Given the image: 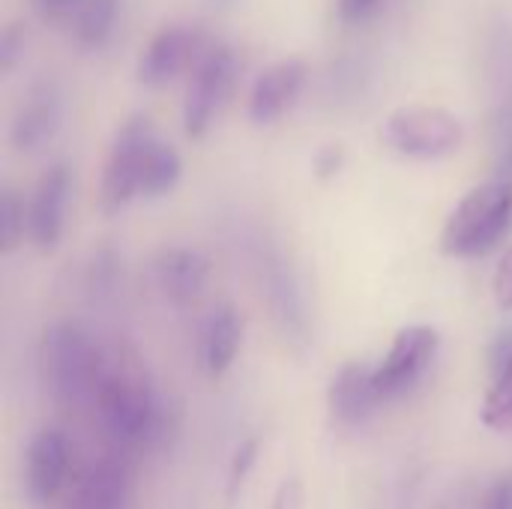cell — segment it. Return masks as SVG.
Returning <instances> with one entry per match:
<instances>
[{
    "label": "cell",
    "mask_w": 512,
    "mask_h": 509,
    "mask_svg": "<svg viewBox=\"0 0 512 509\" xmlns=\"http://www.w3.org/2000/svg\"><path fill=\"white\" fill-rule=\"evenodd\" d=\"M96 411L105 435L126 450L159 447L171 438L174 417L147 375L135 366H111L96 393Z\"/></svg>",
    "instance_id": "1"
},
{
    "label": "cell",
    "mask_w": 512,
    "mask_h": 509,
    "mask_svg": "<svg viewBox=\"0 0 512 509\" xmlns=\"http://www.w3.org/2000/svg\"><path fill=\"white\" fill-rule=\"evenodd\" d=\"M39 384L51 402L63 408L93 405L108 372V360L99 345L72 321H57L39 342Z\"/></svg>",
    "instance_id": "2"
},
{
    "label": "cell",
    "mask_w": 512,
    "mask_h": 509,
    "mask_svg": "<svg viewBox=\"0 0 512 509\" xmlns=\"http://www.w3.org/2000/svg\"><path fill=\"white\" fill-rule=\"evenodd\" d=\"M512 225V180L495 177L474 186L450 213L441 231V252L450 258L489 255Z\"/></svg>",
    "instance_id": "3"
},
{
    "label": "cell",
    "mask_w": 512,
    "mask_h": 509,
    "mask_svg": "<svg viewBox=\"0 0 512 509\" xmlns=\"http://www.w3.org/2000/svg\"><path fill=\"white\" fill-rule=\"evenodd\" d=\"M384 141L411 162H438L459 153L465 141L462 120L438 105H402L384 120Z\"/></svg>",
    "instance_id": "4"
},
{
    "label": "cell",
    "mask_w": 512,
    "mask_h": 509,
    "mask_svg": "<svg viewBox=\"0 0 512 509\" xmlns=\"http://www.w3.org/2000/svg\"><path fill=\"white\" fill-rule=\"evenodd\" d=\"M153 141H156V129L147 114H132L126 123H120L102 168L99 201L105 213H117L135 195H141V174Z\"/></svg>",
    "instance_id": "5"
},
{
    "label": "cell",
    "mask_w": 512,
    "mask_h": 509,
    "mask_svg": "<svg viewBox=\"0 0 512 509\" xmlns=\"http://www.w3.org/2000/svg\"><path fill=\"white\" fill-rule=\"evenodd\" d=\"M234 78H237V57L228 45H213L198 57L183 99V132L189 138L207 135V129L213 126L216 114L222 111L234 87Z\"/></svg>",
    "instance_id": "6"
},
{
    "label": "cell",
    "mask_w": 512,
    "mask_h": 509,
    "mask_svg": "<svg viewBox=\"0 0 512 509\" xmlns=\"http://www.w3.org/2000/svg\"><path fill=\"white\" fill-rule=\"evenodd\" d=\"M441 348V336L429 324H411L402 327L390 345V354L384 357L381 366H375L372 381L381 399H396L405 396L411 387L420 384V378L429 372Z\"/></svg>",
    "instance_id": "7"
},
{
    "label": "cell",
    "mask_w": 512,
    "mask_h": 509,
    "mask_svg": "<svg viewBox=\"0 0 512 509\" xmlns=\"http://www.w3.org/2000/svg\"><path fill=\"white\" fill-rule=\"evenodd\" d=\"M258 273H261V285H264L276 324L282 327L288 342L303 345L309 339V309H306V294H303L297 270L279 249H261Z\"/></svg>",
    "instance_id": "8"
},
{
    "label": "cell",
    "mask_w": 512,
    "mask_h": 509,
    "mask_svg": "<svg viewBox=\"0 0 512 509\" xmlns=\"http://www.w3.org/2000/svg\"><path fill=\"white\" fill-rule=\"evenodd\" d=\"M201 48H204V36L198 27H189V24L162 27L147 42L138 60V81L144 87H165L198 57Z\"/></svg>",
    "instance_id": "9"
},
{
    "label": "cell",
    "mask_w": 512,
    "mask_h": 509,
    "mask_svg": "<svg viewBox=\"0 0 512 509\" xmlns=\"http://www.w3.org/2000/svg\"><path fill=\"white\" fill-rule=\"evenodd\" d=\"M69 189H72V174L63 162L48 165V171L39 177L33 189V198L27 207V234L39 252H54L60 243Z\"/></svg>",
    "instance_id": "10"
},
{
    "label": "cell",
    "mask_w": 512,
    "mask_h": 509,
    "mask_svg": "<svg viewBox=\"0 0 512 509\" xmlns=\"http://www.w3.org/2000/svg\"><path fill=\"white\" fill-rule=\"evenodd\" d=\"M60 117H63V96H60L57 81L54 78L36 81L12 117V126H9L12 147L21 153H33L45 147L54 138Z\"/></svg>",
    "instance_id": "11"
},
{
    "label": "cell",
    "mask_w": 512,
    "mask_h": 509,
    "mask_svg": "<svg viewBox=\"0 0 512 509\" xmlns=\"http://www.w3.org/2000/svg\"><path fill=\"white\" fill-rule=\"evenodd\" d=\"M306 87V63L303 60H279L267 66L249 93V120L258 126L276 123L303 93Z\"/></svg>",
    "instance_id": "12"
},
{
    "label": "cell",
    "mask_w": 512,
    "mask_h": 509,
    "mask_svg": "<svg viewBox=\"0 0 512 509\" xmlns=\"http://www.w3.org/2000/svg\"><path fill=\"white\" fill-rule=\"evenodd\" d=\"M156 273V285L159 291L177 303V306H189L195 303L210 279V261L198 252V249H186V246H168L156 255L153 264Z\"/></svg>",
    "instance_id": "13"
},
{
    "label": "cell",
    "mask_w": 512,
    "mask_h": 509,
    "mask_svg": "<svg viewBox=\"0 0 512 509\" xmlns=\"http://www.w3.org/2000/svg\"><path fill=\"white\" fill-rule=\"evenodd\" d=\"M372 372L375 369H369L363 363H348L333 375L327 399H330V411L339 423L360 426L375 414L378 402H384L375 390Z\"/></svg>",
    "instance_id": "14"
},
{
    "label": "cell",
    "mask_w": 512,
    "mask_h": 509,
    "mask_svg": "<svg viewBox=\"0 0 512 509\" xmlns=\"http://www.w3.org/2000/svg\"><path fill=\"white\" fill-rule=\"evenodd\" d=\"M66 438L54 429L39 432L27 450V492L36 504L51 501L66 480Z\"/></svg>",
    "instance_id": "15"
},
{
    "label": "cell",
    "mask_w": 512,
    "mask_h": 509,
    "mask_svg": "<svg viewBox=\"0 0 512 509\" xmlns=\"http://www.w3.org/2000/svg\"><path fill=\"white\" fill-rule=\"evenodd\" d=\"M240 339H243L240 315L231 306H219L201 330V363L207 375L219 378L231 369L240 351Z\"/></svg>",
    "instance_id": "16"
},
{
    "label": "cell",
    "mask_w": 512,
    "mask_h": 509,
    "mask_svg": "<svg viewBox=\"0 0 512 509\" xmlns=\"http://www.w3.org/2000/svg\"><path fill=\"white\" fill-rule=\"evenodd\" d=\"M129 498V474L123 462L102 459L81 480L69 509H126Z\"/></svg>",
    "instance_id": "17"
},
{
    "label": "cell",
    "mask_w": 512,
    "mask_h": 509,
    "mask_svg": "<svg viewBox=\"0 0 512 509\" xmlns=\"http://www.w3.org/2000/svg\"><path fill=\"white\" fill-rule=\"evenodd\" d=\"M120 0H81L72 12V30L81 48L99 51L111 42L117 30Z\"/></svg>",
    "instance_id": "18"
},
{
    "label": "cell",
    "mask_w": 512,
    "mask_h": 509,
    "mask_svg": "<svg viewBox=\"0 0 512 509\" xmlns=\"http://www.w3.org/2000/svg\"><path fill=\"white\" fill-rule=\"evenodd\" d=\"M180 177H183L180 153L171 144L156 138L147 150V162H144V174H141V195L144 198H165L180 186Z\"/></svg>",
    "instance_id": "19"
},
{
    "label": "cell",
    "mask_w": 512,
    "mask_h": 509,
    "mask_svg": "<svg viewBox=\"0 0 512 509\" xmlns=\"http://www.w3.org/2000/svg\"><path fill=\"white\" fill-rule=\"evenodd\" d=\"M483 423L489 429H512V357L498 369L495 387L486 396Z\"/></svg>",
    "instance_id": "20"
},
{
    "label": "cell",
    "mask_w": 512,
    "mask_h": 509,
    "mask_svg": "<svg viewBox=\"0 0 512 509\" xmlns=\"http://www.w3.org/2000/svg\"><path fill=\"white\" fill-rule=\"evenodd\" d=\"M24 225H27L24 204L18 201V195L12 189H3L0 192V249L3 252H12L21 243Z\"/></svg>",
    "instance_id": "21"
},
{
    "label": "cell",
    "mask_w": 512,
    "mask_h": 509,
    "mask_svg": "<svg viewBox=\"0 0 512 509\" xmlns=\"http://www.w3.org/2000/svg\"><path fill=\"white\" fill-rule=\"evenodd\" d=\"M255 459H258V441L255 438L252 441H243L237 447V453L231 459V471H228V489H225L228 492V504H234L240 498V489H243V483H246Z\"/></svg>",
    "instance_id": "22"
},
{
    "label": "cell",
    "mask_w": 512,
    "mask_h": 509,
    "mask_svg": "<svg viewBox=\"0 0 512 509\" xmlns=\"http://www.w3.org/2000/svg\"><path fill=\"white\" fill-rule=\"evenodd\" d=\"M492 294L501 312H512V246L501 255L495 276H492Z\"/></svg>",
    "instance_id": "23"
},
{
    "label": "cell",
    "mask_w": 512,
    "mask_h": 509,
    "mask_svg": "<svg viewBox=\"0 0 512 509\" xmlns=\"http://www.w3.org/2000/svg\"><path fill=\"white\" fill-rule=\"evenodd\" d=\"M24 30L18 24H9L3 33H0V69L3 72H12L15 63L24 57Z\"/></svg>",
    "instance_id": "24"
},
{
    "label": "cell",
    "mask_w": 512,
    "mask_h": 509,
    "mask_svg": "<svg viewBox=\"0 0 512 509\" xmlns=\"http://www.w3.org/2000/svg\"><path fill=\"white\" fill-rule=\"evenodd\" d=\"M345 147L342 144H324L318 153H315V159H312V165H315V174H318V180H333L342 168H345Z\"/></svg>",
    "instance_id": "25"
},
{
    "label": "cell",
    "mask_w": 512,
    "mask_h": 509,
    "mask_svg": "<svg viewBox=\"0 0 512 509\" xmlns=\"http://www.w3.org/2000/svg\"><path fill=\"white\" fill-rule=\"evenodd\" d=\"M114 279H117V258H114V252H99L96 258H93V264H90V288L96 291H111L114 288Z\"/></svg>",
    "instance_id": "26"
},
{
    "label": "cell",
    "mask_w": 512,
    "mask_h": 509,
    "mask_svg": "<svg viewBox=\"0 0 512 509\" xmlns=\"http://www.w3.org/2000/svg\"><path fill=\"white\" fill-rule=\"evenodd\" d=\"M381 9V0H339V18L345 24H363Z\"/></svg>",
    "instance_id": "27"
},
{
    "label": "cell",
    "mask_w": 512,
    "mask_h": 509,
    "mask_svg": "<svg viewBox=\"0 0 512 509\" xmlns=\"http://www.w3.org/2000/svg\"><path fill=\"white\" fill-rule=\"evenodd\" d=\"M273 509H303V486H300L297 477H291V480H285L279 486Z\"/></svg>",
    "instance_id": "28"
},
{
    "label": "cell",
    "mask_w": 512,
    "mask_h": 509,
    "mask_svg": "<svg viewBox=\"0 0 512 509\" xmlns=\"http://www.w3.org/2000/svg\"><path fill=\"white\" fill-rule=\"evenodd\" d=\"M81 0H36V9L42 18L48 21H60V18H72V12L78 9Z\"/></svg>",
    "instance_id": "29"
},
{
    "label": "cell",
    "mask_w": 512,
    "mask_h": 509,
    "mask_svg": "<svg viewBox=\"0 0 512 509\" xmlns=\"http://www.w3.org/2000/svg\"><path fill=\"white\" fill-rule=\"evenodd\" d=\"M483 509H512V474L501 477V480L489 489Z\"/></svg>",
    "instance_id": "30"
},
{
    "label": "cell",
    "mask_w": 512,
    "mask_h": 509,
    "mask_svg": "<svg viewBox=\"0 0 512 509\" xmlns=\"http://www.w3.org/2000/svg\"><path fill=\"white\" fill-rule=\"evenodd\" d=\"M510 357H512V327L510 330H504V333L495 339V345H492V366H495V372H498Z\"/></svg>",
    "instance_id": "31"
},
{
    "label": "cell",
    "mask_w": 512,
    "mask_h": 509,
    "mask_svg": "<svg viewBox=\"0 0 512 509\" xmlns=\"http://www.w3.org/2000/svg\"><path fill=\"white\" fill-rule=\"evenodd\" d=\"M213 3H219V6H225V3H231V0H213Z\"/></svg>",
    "instance_id": "32"
}]
</instances>
